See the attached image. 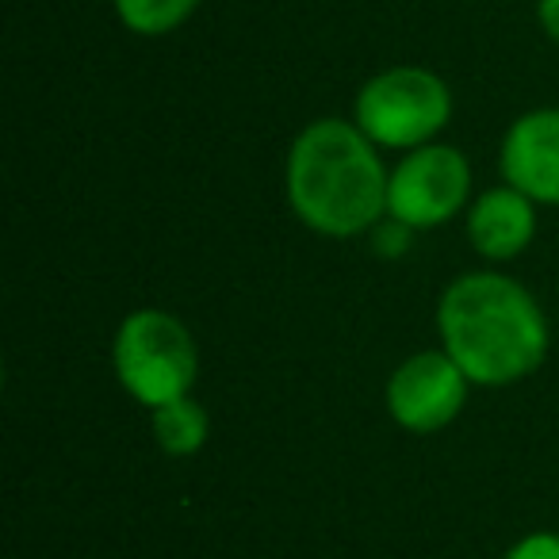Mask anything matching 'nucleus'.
I'll use <instances>...</instances> for the list:
<instances>
[{
  "label": "nucleus",
  "instance_id": "7ed1b4c3",
  "mask_svg": "<svg viewBox=\"0 0 559 559\" xmlns=\"http://www.w3.org/2000/svg\"><path fill=\"white\" fill-rule=\"evenodd\" d=\"M111 365H116L127 395L157 411L192 391L195 372H200V353H195L192 330L177 314L142 307V311L127 314L123 326L116 330Z\"/></svg>",
  "mask_w": 559,
  "mask_h": 559
},
{
  "label": "nucleus",
  "instance_id": "39448f33",
  "mask_svg": "<svg viewBox=\"0 0 559 559\" xmlns=\"http://www.w3.org/2000/svg\"><path fill=\"white\" fill-rule=\"evenodd\" d=\"M472 195V165L464 150L429 142L411 150L388 177V218L411 230H433L460 215Z\"/></svg>",
  "mask_w": 559,
  "mask_h": 559
},
{
  "label": "nucleus",
  "instance_id": "6e6552de",
  "mask_svg": "<svg viewBox=\"0 0 559 559\" xmlns=\"http://www.w3.org/2000/svg\"><path fill=\"white\" fill-rule=\"evenodd\" d=\"M467 238L487 261H513L536 238V203L518 188H487L467 211Z\"/></svg>",
  "mask_w": 559,
  "mask_h": 559
},
{
  "label": "nucleus",
  "instance_id": "0eeeda50",
  "mask_svg": "<svg viewBox=\"0 0 559 559\" xmlns=\"http://www.w3.org/2000/svg\"><path fill=\"white\" fill-rule=\"evenodd\" d=\"M498 169L506 185L533 203L559 207V108H536L513 119L498 150Z\"/></svg>",
  "mask_w": 559,
  "mask_h": 559
},
{
  "label": "nucleus",
  "instance_id": "ddd939ff",
  "mask_svg": "<svg viewBox=\"0 0 559 559\" xmlns=\"http://www.w3.org/2000/svg\"><path fill=\"white\" fill-rule=\"evenodd\" d=\"M536 20H540V32L551 43H559V0H540L536 4Z\"/></svg>",
  "mask_w": 559,
  "mask_h": 559
},
{
  "label": "nucleus",
  "instance_id": "20e7f679",
  "mask_svg": "<svg viewBox=\"0 0 559 559\" xmlns=\"http://www.w3.org/2000/svg\"><path fill=\"white\" fill-rule=\"evenodd\" d=\"M452 93L433 70L391 66L365 81L353 104V123L383 150H421L449 127Z\"/></svg>",
  "mask_w": 559,
  "mask_h": 559
},
{
  "label": "nucleus",
  "instance_id": "1a4fd4ad",
  "mask_svg": "<svg viewBox=\"0 0 559 559\" xmlns=\"http://www.w3.org/2000/svg\"><path fill=\"white\" fill-rule=\"evenodd\" d=\"M154 414V441L162 444L169 456H192L207 444L211 433V418L192 395L177 399V403L157 406Z\"/></svg>",
  "mask_w": 559,
  "mask_h": 559
},
{
  "label": "nucleus",
  "instance_id": "f8f14e48",
  "mask_svg": "<svg viewBox=\"0 0 559 559\" xmlns=\"http://www.w3.org/2000/svg\"><path fill=\"white\" fill-rule=\"evenodd\" d=\"M411 226L399 223V218H388V223H380L372 230L376 238V249H380V257H403L406 249H411Z\"/></svg>",
  "mask_w": 559,
  "mask_h": 559
},
{
  "label": "nucleus",
  "instance_id": "f257e3e1",
  "mask_svg": "<svg viewBox=\"0 0 559 559\" xmlns=\"http://www.w3.org/2000/svg\"><path fill=\"white\" fill-rule=\"evenodd\" d=\"M441 349L475 388H510L548 360V319L533 292L502 272H467L437 304Z\"/></svg>",
  "mask_w": 559,
  "mask_h": 559
},
{
  "label": "nucleus",
  "instance_id": "423d86ee",
  "mask_svg": "<svg viewBox=\"0 0 559 559\" xmlns=\"http://www.w3.org/2000/svg\"><path fill=\"white\" fill-rule=\"evenodd\" d=\"M467 380L444 349L406 357L388 380V414L406 433H441L460 418L467 403Z\"/></svg>",
  "mask_w": 559,
  "mask_h": 559
},
{
  "label": "nucleus",
  "instance_id": "f03ea898",
  "mask_svg": "<svg viewBox=\"0 0 559 559\" xmlns=\"http://www.w3.org/2000/svg\"><path fill=\"white\" fill-rule=\"evenodd\" d=\"M388 177L376 142L345 119H314L288 150V203L322 238H357L388 215Z\"/></svg>",
  "mask_w": 559,
  "mask_h": 559
},
{
  "label": "nucleus",
  "instance_id": "9d476101",
  "mask_svg": "<svg viewBox=\"0 0 559 559\" xmlns=\"http://www.w3.org/2000/svg\"><path fill=\"white\" fill-rule=\"evenodd\" d=\"M195 9L200 0H116L123 27H131L134 35H150V39L177 32Z\"/></svg>",
  "mask_w": 559,
  "mask_h": 559
},
{
  "label": "nucleus",
  "instance_id": "9b49d317",
  "mask_svg": "<svg viewBox=\"0 0 559 559\" xmlns=\"http://www.w3.org/2000/svg\"><path fill=\"white\" fill-rule=\"evenodd\" d=\"M502 559H559V533H528Z\"/></svg>",
  "mask_w": 559,
  "mask_h": 559
}]
</instances>
